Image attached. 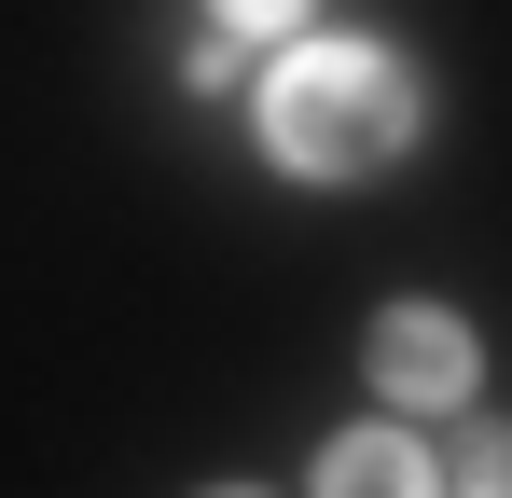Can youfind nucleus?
I'll return each instance as SVG.
<instances>
[{
    "mask_svg": "<svg viewBox=\"0 0 512 498\" xmlns=\"http://www.w3.org/2000/svg\"><path fill=\"white\" fill-rule=\"evenodd\" d=\"M416 139V83L388 70L374 42H291L263 70V153L291 180H360Z\"/></svg>",
    "mask_w": 512,
    "mask_h": 498,
    "instance_id": "nucleus-1",
    "label": "nucleus"
},
{
    "mask_svg": "<svg viewBox=\"0 0 512 498\" xmlns=\"http://www.w3.org/2000/svg\"><path fill=\"white\" fill-rule=\"evenodd\" d=\"M360 360H374V388H388V402H416V415L471 402V374H485V346H471V319H443V305H388Z\"/></svg>",
    "mask_w": 512,
    "mask_h": 498,
    "instance_id": "nucleus-2",
    "label": "nucleus"
},
{
    "mask_svg": "<svg viewBox=\"0 0 512 498\" xmlns=\"http://www.w3.org/2000/svg\"><path fill=\"white\" fill-rule=\"evenodd\" d=\"M319 498H443V471H429V443H402V429H346L333 457H319Z\"/></svg>",
    "mask_w": 512,
    "mask_h": 498,
    "instance_id": "nucleus-3",
    "label": "nucleus"
},
{
    "mask_svg": "<svg viewBox=\"0 0 512 498\" xmlns=\"http://www.w3.org/2000/svg\"><path fill=\"white\" fill-rule=\"evenodd\" d=\"M457 485H471V498H512V429H499V415L457 429Z\"/></svg>",
    "mask_w": 512,
    "mask_h": 498,
    "instance_id": "nucleus-4",
    "label": "nucleus"
},
{
    "mask_svg": "<svg viewBox=\"0 0 512 498\" xmlns=\"http://www.w3.org/2000/svg\"><path fill=\"white\" fill-rule=\"evenodd\" d=\"M208 14H222V28H263V42H291V28H305V0H208Z\"/></svg>",
    "mask_w": 512,
    "mask_h": 498,
    "instance_id": "nucleus-5",
    "label": "nucleus"
},
{
    "mask_svg": "<svg viewBox=\"0 0 512 498\" xmlns=\"http://www.w3.org/2000/svg\"><path fill=\"white\" fill-rule=\"evenodd\" d=\"M222 498H250V485H222Z\"/></svg>",
    "mask_w": 512,
    "mask_h": 498,
    "instance_id": "nucleus-6",
    "label": "nucleus"
},
{
    "mask_svg": "<svg viewBox=\"0 0 512 498\" xmlns=\"http://www.w3.org/2000/svg\"><path fill=\"white\" fill-rule=\"evenodd\" d=\"M457 498H471V485H457Z\"/></svg>",
    "mask_w": 512,
    "mask_h": 498,
    "instance_id": "nucleus-7",
    "label": "nucleus"
}]
</instances>
